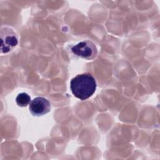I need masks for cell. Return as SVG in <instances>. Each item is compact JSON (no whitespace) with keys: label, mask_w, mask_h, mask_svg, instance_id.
Masks as SVG:
<instances>
[{"label":"cell","mask_w":160,"mask_h":160,"mask_svg":"<svg viewBox=\"0 0 160 160\" xmlns=\"http://www.w3.org/2000/svg\"><path fill=\"white\" fill-rule=\"evenodd\" d=\"M16 104L20 107H26L31 102V98L26 92L19 93L16 98Z\"/></svg>","instance_id":"obj_5"},{"label":"cell","mask_w":160,"mask_h":160,"mask_svg":"<svg viewBox=\"0 0 160 160\" xmlns=\"http://www.w3.org/2000/svg\"><path fill=\"white\" fill-rule=\"evenodd\" d=\"M29 111L33 116L44 115L51 111V103L45 98H35L29 103Z\"/></svg>","instance_id":"obj_4"},{"label":"cell","mask_w":160,"mask_h":160,"mask_svg":"<svg viewBox=\"0 0 160 160\" xmlns=\"http://www.w3.org/2000/svg\"><path fill=\"white\" fill-rule=\"evenodd\" d=\"M1 52L7 53L11 51L18 43L16 34L11 29L4 28L1 30Z\"/></svg>","instance_id":"obj_3"},{"label":"cell","mask_w":160,"mask_h":160,"mask_svg":"<svg viewBox=\"0 0 160 160\" xmlns=\"http://www.w3.org/2000/svg\"><path fill=\"white\" fill-rule=\"evenodd\" d=\"M70 88L76 98L86 100L94 93L96 89V81L89 73L78 74L71 79Z\"/></svg>","instance_id":"obj_1"},{"label":"cell","mask_w":160,"mask_h":160,"mask_svg":"<svg viewBox=\"0 0 160 160\" xmlns=\"http://www.w3.org/2000/svg\"><path fill=\"white\" fill-rule=\"evenodd\" d=\"M71 51L75 55L87 59H93L97 54L96 46L89 41L79 42L71 48Z\"/></svg>","instance_id":"obj_2"}]
</instances>
